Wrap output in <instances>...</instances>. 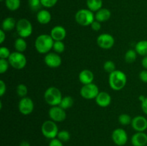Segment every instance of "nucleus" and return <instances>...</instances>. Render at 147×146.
Returning <instances> with one entry per match:
<instances>
[{"label": "nucleus", "instance_id": "nucleus-4", "mask_svg": "<svg viewBox=\"0 0 147 146\" xmlns=\"http://www.w3.org/2000/svg\"><path fill=\"white\" fill-rule=\"evenodd\" d=\"M75 19L76 22L80 26H90L95 21V14L88 9H81L76 12Z\"/></svg>", "mask_w": 147, "mask_h": 146}, {"label": "nucleus", "instance_id": "nucleus-19", "mask_svg": "<svg viewBox=\"0 0 147 146\" xmlns=\"http://www.w3.org/2000/svg\"><path fill=\"white\" fill-rule=\"evenodd\" d=\"M111 17V12L109 9L106 8H101L97 11L95 14V20L99 22H105L107 21Z\"/></svg>", "mask_w": 147, "mask_h": 146}, {"label": "nucleus", "instance_id": "nucleus-35", "mask_svg": "<svg viewBox=\"0 0 147 146\" xmlns=\"http://www.w3.org/2000/svg\"><path fill=\"white\" fill-rule=\"evenodd\" d=\"M10 54H11V52L7 47H1L0 48V59L8 60Z\"/></svg>", "mask_w": 147, "mask_h": 146}, {"label": "nucleus", "instance_id": "nucleus-42", "mask_svg": "<svg viewBox=\"0 0 147 146\" xmlns=\"http://www.w3.org/2000/svg\"><path fill=\"white\" fill-rule=\"evenodd\" d=\"M6 31L3 29H0V43L2 44L6 40Z\"/></svg>", "mask_w": 147, "mask_h": 146}, {"label": "nucleus", "instance_id": "nucleus-20", "mask_svg": "<svg viewBox=\"0 0 147 146\" xmlns=\"http://www.w3.org/2000/svg\"><path fill=\"white\" fill-rule=\"evenodd\" d=\"M52 19V15L48 10L41 9L37 11V20L40 24H47Z\"/></svg>", "mask_w": 147, "mask_h": 146}, {"label": "nucleus", "instance_id": "nucleus-5", "mask_svg": "<svg viewBox=\"0 0 147 146\" xmlns=\"http://www.w3.org/2000/svg\"><path fill=\"white\" fill-rule=\"evenodd\" d=\"M41 131L44 137L46 138L52 139L56 138L59 133L58 127L55 122L52 120H46L42 123L41 127Z\"/></svg>", "mask_w": 147, "mask_h": 146}, {"label": "nucleus", "instance_id": "nucleus-11", "mask_svg": "<svg viewBox=\"0 0 147 146\" xmlns=\"http://www.w3.org/2000/svg\"><path fill=\"white\" fill-rule=\"evenodd\" d=\"M112 140L118 146H123L128 141V135L123 128H116L111 135Z\"/></svg>", "mask_w": 147, "mask_h": 146}, {"label": "nucleus", "instance_id": "nucleus-24", "mask_svg": "<svg viewBox=\"0 0 147 146\" xmlns=\"http://www.w3.org/2000/svg\"><path fill=\"white\" fill-rule=\"evenodd\" d=\"M27 48V42L22 37H18L14 41V49L17 52L23 53Z\"/></svg>", "mask_w": 147, "mask_h": 146}, {"label": "nucleus", "instance_id": "nucleus-21", "mask_svg": "<svg viewBox=\"0 0 147 146\" xmlns=\"http://www.w3.org/2000/svg\"><path fill=\"white\" fill-rule=\"evenodd\" d=\"M17 26V21L13 17H7L3 20L1 23V29L5 31H11L16 28Z\"/></svg>", "mask_w": 147, "mask_h": 146}, {"label": "nucleus", "instance_id": "nucleus-15", "mask_svg": "<svg viewBox=\"0 0 147 146\" xmlns=\"http://www.w3.org/2000/svg\"><path fill=\"white\" fill-rule=\"evenodd\" d=\"M50 36L54 40V41H63L65 38L66 29L64 27L60 25L55 26L50 31Z\"/></svg>", "mask_w": 147, "mask_h": 146}, {"label": "nucleus", "instance_id": "nucleus-32", "mask_svg": "<svg viewBox=\"0 0 147 146\" xmlns=\"http://www.w3.org/2000/svg\"><path fill=\"white\" fill-rule=\"evenodd\" d=\"M53 49L54 50L55 52L57 53V54L63 53L65 49L64 42L63 41H55Z\"/></svg>", "mask_w": 147, "mask_h": 146}, {"label": "nucleus", "instance_id": "nucleus-40", "mask_svg": "<svg viewBox=\"0 0 147 146\" xmlns=\"http://www.w3.org/2000/svg\"><path fill=\"white\" fill-rule=\"evenodd\" d=\"M139 78L143 82L147 83V70H144L139 73Z\"/></svg>", "mask_w": 147, "mask_h": 146}, {"label": "nucleus", "instance_id": "nucleus-45", "mask_svg": "<svg viewBox=\"0 0 147 146\" xmlns=\"http://www.w3.org/2000/svg\"><path fill=\"white\" fill-rule=\"evenodd\" d=\"M144 99H145V97H144L143 95H141L140 97H139V100H141V102H142V101H143V100H144Z\"/></svg>", "mask_w": 147, "mask_h": 146}, {"label": "nucleus", "instance_id": "nucleus-44", "mask_svg": "<svg viewBox=\"0 0 147 146\" xmlns=\"http://www.w3.org/2000/svg\"><path fill=\"white\" fill-rule=\"evenodd\" d=\"M20 146H30V144L27 141H22L21 143H20Z\"/></svg>", "mask_w": 147, "mask_h": 146}, {"label": "nucleus", "instance_id": "nucleus-7", "mask_svg": "<svg viewBox=\"0 0 147 146\" xmlns=\"http://www.w3.org/2000/svg\"><path fill=\"white\" fill-rule=\"evenodd\" d=\"M10 66L15 70H22L27 64V58L23 53L19 52H11L8 59Z\"/></svg>", "mask_w": 147, "mask_h": 146}, {"label": "nucleus", "instance_id": "nucleus-37", "mask_svg": "<svg viewBox=\"0 0 147 146\" xmlns=\"http://www.w3.org/2000/svg\"><path fill=\"white\" fill-rule=\"evenodd\" d=\"M49 146H63V143L60 141L59 139L54 138L50 140Z\"/></svg>", "mask_w": 147, "mask_h": 146}, {"label": "nucleus", "instance_id": "nucleus-41", "mask_svg": "<svg viewBox=\"0 0 147 146\" xmlns=\"http://www.w3.org/2000/svg\"><path fill=\"white\" fill-rule=\"evenodd\" d=\"M141 107H142V110L145 114L147 115V97H145L144 100L142 101V104H141Z\"/></svg>", "mask_w": 147, "mask_h": 146}, {"label": "nucleus", "instance_id": "nucleus-2", "mask_svg": "<svg viewBox=\"0 0 147 146\" xmlns=\"http://www.w3.org/2000/svg\"><path fill=\"white\" fill-rule=\"evenodd\" d=\"M127 82V77L123 72L116 70L109 74V83L111 88L116 91L122 90Z\"/></svg>", "mask_w": 147, "mask_h": 146}, {"label": "nucleus", "instance_id": "nucleus-13", "mask_svg": "<svg viewBox=\"0 0 147 146\" xmlns=\"http://www.w3.org/2000/svg\"><path fill=\"white\" fill-rule=\"evenodd\" d=\"M44 62L50 68H57L61 65L62 58L57 53L49 52L45 56Z\"/></svg>", "mask_w": 147, "mask_h": 146}, {"label": "nucleus", "instance_id": "nucleus-1", "mask_svg": "<svg viewBox=\"0 0 147 146\" xmlns=\"http://www.w3.org/2000/svg\"><path fill=\"white\" fill-rule=\"evenodd\" d=\"M54 42L50 34H42L36 38L34 47L40 54H47L53 49Z\"/></svg>", "mask_w": 147, "mask_h": 146}, {"label": "nucleus", "instance_id": "nucleus-43", "mask_svg": "<svg viewBox=\"0 0 147 146\" xmlns=\"http://www.w3.org/2000/svg\"><path fill=\"white\" fill-rule=\"evenodd\" d=\"M142 65L145 70H147V56L144 57V58L142 60Z\"/></svg>", "mask_w": 147, "mask_h": 146}, {"label": "nucleus", "instance_id": "nucleus-34", "mask_svg": "<svg viewBox=\"0 0 147 146\" xmlns=\"http://www.w3.org/2000/svg\"><path fill=\"white\" fill-rule=\"evenodd\" d=\"M9 65L8 60L0 59V73L4 74V72H6L8 70Z\"/></svg>", "mask_w": 147, "mask_h": 146}, {"label": "nucleus", "instance_id": "nucleus-6", "mask_svg": "<svg viewBox=\"0 0 147 146\" xmlns=\"http://www.w3.org/2000/svg\"><path fill=\"white\" fill-rule=\"evenodd\" d=\"M16 30L20 37L27 38L32 34L33 28L32 23L27 19H20L17 21Z\"/></svg>", "mask_w": 147, "mask_h": 146}, {"label": "nucleus", "instance_id": "nucleus-22", "mask_svg": "<svg viewBox=\"0 0 147 146\" xmlns=\"http://www.w3.org/2000/svg\"><path fill=\"white\" fill-rule=\"evenodd\" d=\"M86 4L88 9L93 12H96L103 8V0H86Z\"/></svg>", "mask_w": 147, "mask_h": 146}, {"label": "nucleus", "instance_id": "nucleus-18", "mask_svg": "<svg viewBox=\"0 0 147 146\" xmlns=\"http://www.w3.org/2000/svg\"><path fill=\"white\" fill-rule=\"evenodd\" d=\"M79 81L83 84H88L93 83L94 80V74L93 72L89 70H83L79 73Z\"/></svg>", "mask_w": 147, "mask_h": 146}, {"label": "nucleus", "instance_id": "nucleus-30", "mask_svg": "<svg viewBox=\"0 0 147 146\" xmlns=\"http://www.w3.org/2000/svg\"><path fill=\"white\" fill-rule=\"evenodd\" d=\"M57 138L59 139L63 143H66V142L70 140V134L68 131L65 130H60V131H59L58 134H57Z\"/></svg>", "mask_w": 147, "mask_h": 146}, {"label": "nucleus", "instance_id": "nucleus-9", "mask_svg": "<svg viewBox=\"0 0 147 146\" xmlns=\"http://www.w3.org/2000/svg\"><path fill=\"white\" fill-rule=\"evenodd\" d=\"M97 44L103 50H109L112 48L115 44V39L111 34L103 33L97 37Z\"/></svg>", "mask_w": 147, "mask_h": 146}, {"label": "nucleus", "instance_id": "nucleus-12", "mask_svg": "<svg viewBox=\"0 0 147 146\" xmlns=\"http://www.w3.org/2000/svg\"><path fill=\"white\" fill-rule=\"evenodd\" d=\"M49 117L50 120L55 123H60L66 119L65 110L60 107V106H53L49 110Z\"/></svg>", "mask_w": 147, "mask_h": 146}, {"label": "nucleus", "instance_id": "nucleus-46", "mask_svg": "<svg viewBox=\"0 0 147 146\" xmlns=\"http://www.w3.org/2000/svg\"><path fill=\"white\" fill-rule=\"evenodd\" d=\"M0 1H4V0H0Z\"/></svg>", "mask_w": 147, "mask_h": 146}, {"label": "nucleus", "instance_id": "nucleus-38", "mask_svg": "<svg viewBox=\"0 0 147 146\" xmlns=\"http://www.w3.org/2000/svg\"><path fill=\"white\" fill-rule=\"evenodd\" d=\"M90 27H91V29L93 30L98 31L100 29V28H101V24H100V22H99V21L95 20V21L90 24Z\"/></svg>", "mask_w": 147, "mask_h": 146}, {"label": "nucleus", "instance_id": "nucleus-33", "mask_svg": "<svg viewBox=\"0 0 147 146\" xmlns=\"http://www.w3.org/2000/svg\"><path fill=\"white\" fill-rule=\"evenodd\" d=\"M103 69L108 73H111L116 70V64L111 60H108L103 64Z\"/></svg>", "mask_w": 147, "mask_h": 146}, {"label": "nucleus", "instance_id": "nucleus-28", "mask_svg": "<svg viewBox=\"0 0 147 146\" xmlns=\"http://www.w3.org/2000/svg\"><path fill=\"white\" fill-rule=\"evenodd\" d=\"M132 119L133 118H131L129 115L123 113L119 116V123L123 126L129 125L131 124Z\"/></svg>", "mask_w": 147, "mask_h": 146}, {"label": "nucleus", "instance_id": "nucleus-39", "mask_svg": "<svg viewBox=\"0 0 147 146\" xmlns=\"http://www.w3.org/2000/svg\"><path fill=\"white\" fill-rule=\"evenodd\" d=\"M7 91V86L3 80H0V96L2 97Z\"/></svg>", "mask_w": 147, "mask_h": 146}, {"label": "nucleus", "instance_id": "nucleus-10", "mask_svg": "<svg viewBox=\"0 0 147 146\" xmlns=\"http://www.w3.org/2000/svg\"><path fill=\"white\" fill-rule=\"evenodd\" d=\"M19 111L23 115H29L33 112L34 108V104L32 100L28 97H23L19 102L18 104Z\"/></svg>", "mask_w": 147, "mask_h": 146}, {"label": "nucleus", "instance_id": "nucleus-14", "mask_svg": "<svg viewBox=\"0 0 147 146\" xmlns=\"http://www.w3.org/2000/svg\"><path fill=\"white\" fill-rule=\"evenodd\" d=\"M131 127L136 132H144L147 129V119L144 116H136L132 119Z\"/></svg>", "mask_w": 147, "mask_h": 146}, {"label": "nucleus", "instance_id": "nucleus-23", "mask_svg": "<svg viewBox=\"0 0 147 146\" xmlns=\"http://www.w3.org/2000/svg\"><path fill=\"white\" fill-rule=\"evenodd\" d=\"M135 50L141 56H147V40H141L135 46Z\"/></svg>", "mask_w": 147, "mask_h": 146}, {"label": "nucleus", "instance_id": "nucleus-8", "mask_svg": "<svg viewBox=\"0 0 147 146\" xmlns=\"http://www.w3.org/2000/svg\"><path fill=\"white\" fill-rule=\"evenodd\" d=\"M99 92V89L94 83H90L88 84H83L80 91V94L82 97L86 100H92L96 99Z\"/></svg>", "mask_w": 147, "mask_h": 146}, {"label": "nucleus", "instance_id": "nucleus-16", "mask_svg": "<svg viewBox=\"0 0 147 146\" xmlns=\"http://www.w3.org/2000/svg\"><path fill=\"white\" fill-rule=\"evenodd\" d=\"M131 141L133 146H145L147 144V135L144 132H136Z\"/></svg>", "mask_w": 147, "mask_h": 146}, {"label": "nucleus", "instance_id": "nucleus-25", "mask_svg": "<svg viewBox=\"0 0 147 146\" xmlns=\"http://www.w3.org/2000/svg\"><path fill=\"white\" fill-rule=\"evenodd\" d=\"M73 104H74V99L71 96H65L62 99L59 106L64 110H67L73 107Z\"/></svg>", "mask_w": 147, "mask_h": 146}, {"label": "nucleus", "instance_id": "nucleus-26", "mask_svg": "<svg viewBox=\"0 0 147 146\" xmlns=\"http://www.w3.org/2000/svg\"><path fill=\"white\" fill-rule=\"evenodd\" d=\"M137 52L135 50H129L124 55V60L127 63H133L137 58Z\"/></svg>", "mask_w": 147, "mask_h": 146}, {"label": "nucleus", "instance_id": "nucleus-3", "mask_svg": "<svg viewBox=\"0 0 147 146\" xmlns=\"http://www.w3.org/2000/svg\"><path fill=\"white\" fill-rule=\"evenodd\" d=\"M63 97L60 90L55 87H49L44 93L45 100L51 107L59 105Z\"/></svg>", "mask_w": 147, "mask_h": 146}, {"label": "nucleus", "instance_id": "nucleus-27", "mask_svg": "<svg viewBox=\"0 0 147 146\" xmlns=\"http://www.w3.org/2000/svg\"><path fill=\"white\" fill-rule=\"evenodd\" d=\"M21 4L20 0H5V5L9 10L14 11L18 9Z\"/></svg>", "mask_w": 147, "mask_h": 146}, {"label": "nucleus", "instance_id": "nucleus-31", "mask_svg": "<svg viewBox=\"0 0 147 146\" xmlns=\"http://www.w3.org/2000/svg\"><path fill=\"white\" fill-rule=\"evenodd\" d=\"M28 4L33 11H39L41 10L40 8L42 6L40 0H28Z\"/></svg>", "mask_w": 147, "mask_h": 146}, {"label": "nucleus", "instance_id": "nucleus-36", "mask_svg": "<svg viewBox=\"0 0 147 146\" xmlns=\"http://www.w3.org/2000/svg\"><path fill=\"white\" fill-rule=\"evenodd\" d=\"M40 1L42 7L46 8H51L57 4L58 0H40Z\"/></svg>", "mask_w": 147, "mask_h": 146}, {"label": "nucleus", "instance_id": "nucleus-17", "mask_svg": "<svg viewBox=\"0 0 147 146\" xmlns=\"http://www.w3.org/2000/svg\"><path fill=\"white\" fill-rule=\"evenodd\" d=\"M96 102L101 107H106L111 102V97L106 92H100L96 97Z\"/></svg>", "mask_w": 147, "mask_h": 146}, {"label": "nucleus", "instance_id": "nucleus-29", "mask_svg": "<svg viewBox=\"0 0 147 146\" xmlns=\"http://www.w3.org/2000/svg\"><path fill=\"white\" fill-rule=\"evenodd\" d=\"M16 92L20 97L23 98V97H27V93H28V88L24 84H20L17 85Z\"/></svg>", "mask_w": 147, "mask_h": 146}]
</instances>
